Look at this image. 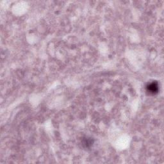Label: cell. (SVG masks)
Masks as SVG:
<instances>
[{
  "mask_svg": "<svg viewBox=\"0 0 164 164\" xmlns=\"http://www.w3.org/2000/svg\"><path fill=\"white\" fill-rule=\"evenodd\" d=\"M147 91L151 95L156 94L159 91V85L158 83L156 82H152L147 85L146 87Z\"/></svg>",
  "mask_w": 164,
  "mask_h": 164,
  "instance_id": "1",
  "label": "cell"
},
{
  "mask_svg": "<svg viewBox=\"0 0 164 164\" xmlns=\"http://www.w3.org/2000/svg\"><path fill=\"white\" fill-rule=\"evenodd\" d=\"M82 144L85 147H90L93 145V140L90 138H85L82 140Z\"/></svg>",
  "mask_w": 164,
  "mask_h": 164,
  "instance_id": "2",
  "label": "cell"
}]
</instances>
